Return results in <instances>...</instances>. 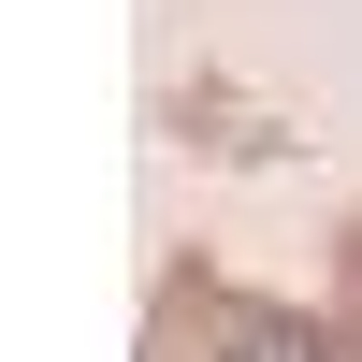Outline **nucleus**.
I'll return each instance as SVG.
<instances>
[{
	"mask_svg": "<svg viewBox=\"0 0 362 362\" xmlns=\"http://www.w3.org/2000/svg\"><path fill=\"white\" fill-rule=\"evenodd\" d=\"M218 362H334V334H319V319L247 305V319H218Z\"/></svg>",
	"mask_w": 362,
	"mask_h": 362,
	"instance_id": "1",
	"label": "nucleus"
}]
</instances>
